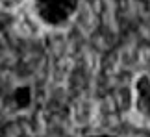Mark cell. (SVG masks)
I'll return each instance as SVG.
<instances>
[{"mask_svg":"<svg viewBox=\"0 0 150 137\" xmlns=\"http://www.w3.org/2000/svg\"><path fill=\"white\" fill-rule=\"evenodd\" d=\"M33 17L43 26L61 30L74 19L80 0H26Z\"/></svg>","mask_w":150,"mask_h":137,"instance_id":"obj_1","label":"cell"}]
</instances>
